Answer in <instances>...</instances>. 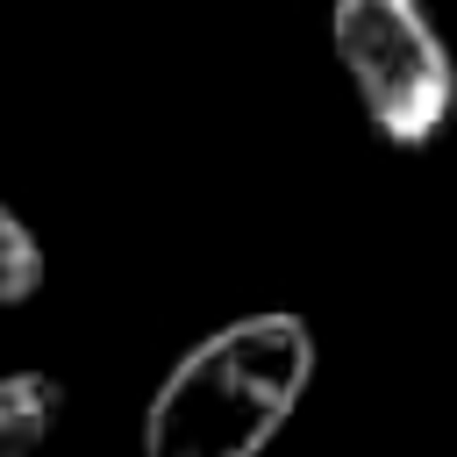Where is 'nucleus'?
Segmentation results:
<instances>
[{
	"label": "nucleus",
	"mask_w": 457,
	"mask_h": 457,
	"mask_svg": "<svg viewBox=\"0 0 457 457\" xmlns=\"http://www.w3.org/2000/svg\"><path fill=\"white\" fill-rule=\"evenodd\" d=\"M314 378L300 314H243L193 343L143 407V457H264Z\"/></svg>",
	"instance_id": "nucleus-1"
},
{
	"label": "nucleus",
	"mask_w": 457,
	"mask_h": 457,
	"mask_svg": "<svg viewBox=\"0 0 457 457\" xmlns=\"http://www.w3.org/2000/svg\"><path fill=\"white\" fill-rule=\"evenodd\" d=\"M336 57L393 150H421L457 114V71L443 36L421 21V0H336Z\"/></svg>",
	"instance_id": "nucleus-2"
},
{
	"label": "nucleus",
	"mask_w": 457,
	"mask_h": 457,
	"mask_svg": "<svg viewBox=\"0 0 457 457\" xmlns=\"http://www.w3.org/2000/svg\"><path fill=\"white\" fill-rule=\"evenodd\" d=\"M64 414V386L50 371H0V457H36Z\"/></svg>",
	"instance_id": "nucleus-3"
},
{
	"label": "nucleus",
	"mask_w": 457,
	"mask_h": 457,
	"mask_svg": "<svg viewBox=\"0 0 457 457\" xmlns=\"http://www.w3.org/2000/svg\"><path fill=\"white\" fill-rule=\"evenodd\" d=\"M36 293H43V243L14 207H0V307H21Z\"/></svg>",
	"instance_id": "nucleus-4"
}]
</instances>
